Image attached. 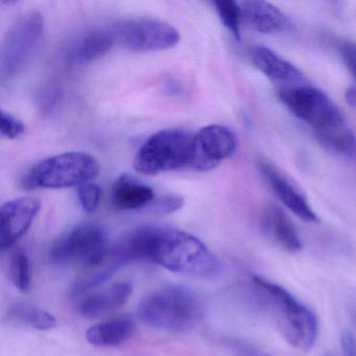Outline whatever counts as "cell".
I'll use <instances>...</instances> for the list:
<instances>
[{"instance_id":"cell-21","label":"cell","mask_w":356,"mask_h":356,"mask_svg":"<svg viewBox=\"0 0 356 356\" xmlns=\"http://www.w3.org/2000/svg\"><path fill=\"white\" fill-rule=\"evenodd\" d=\"M318 143L331 153L341 157H353L356 154V136L347 124L316 135Z\"/></svg>"},{"instance_id":"cell-8","label":"cell","mask_w":356,"mask_h":356,"mask_svg":"<svg viewBox=\"0 0 356 356\" xmlns=\"http://www.w3.org/2000/svg\"><path fill=\"white\" fill-rule=\"evenodd\" d=\"M44 31V19L38 12L20 16L8 31L0 56L1 81L20 74L34 55Z\"/></svg>"},{"instance_id":"cell-22","label":"cell","mask_w":356,"mask_h":356,"mask_svg":"<svg viewBox=\"0 0 356 356\" xmlns=\"http://www.w3.org/2000/svg\"><path fill=\"white\" fill-rule=\"evenodd\" d=\"M213 6L222 24L237 40H241V24L243 18L239 3L233 0H216Z\"/></svg>"},{"instance_id":"cell-9","label":"cell","mask_w":356,"mask_h":356,"mask_svg":"<svg viewBox=\"0 0 356 356\" xmlns=\"http://www.w3.org/2000/svg\"><path fill=\"white\" fill-rule=\"evenodd\" d=\"M113 35L122 47L139 53L172 49L181 39L180 33L172 24L149 17L126 20L118 26Z\"/></svg>"},{"instance_id":"cell-28","label":"cell","mask_w":356,"mask_h":356,"mask_svg":"<svg viewBox=\"0 0 356 356\" xmlns=\"http://www.w3.org/2000/svg\"><path fill=\"white\" fill-rule=\"evenodd\" d=\"M341 345L343 356H356V337L351 332L346 331L343 333Z\"/></svg>"},{"instance_id":"cell-10","label":"cell","mask_w":356,"mask_h":356,"mask_svg":"<svg viewBox=\"0 0 356 356\" xmlns=\"http://www.w3.org/2000/svg\"><path fill=\"white\" fill-rule=\"evenodd\" d=\"M236 149V137L230 129L210 124L195 134L193 168L207 172L230 158Z\"/></svg>"},{"instance_id":"cell-6","label":"cell","mask_w":356,"mask_h":356,"mask_svg":"<svg viewBox=\"0 0 356 356\" xmlns=\"http://www.w3.org/2000/svg\"><path fill=\"white\" fill-rule=\"evenodd\" d=\"M107 232L102 225L85 222L62 234L51 245L49 261L59 266H95L107 253Z\"/></svg>"},{"instance_id":"cell-13","label":"cell","mask_w":356,"mask_h":356,"mask_svg":"<svg viewBox=\"0 0 356 356\" xmlns=\"http://www.w3.org/2000/svg\"><path fill=\"white\" fill-rule=\"evenodd\" d=\"M250 57L259 72L272 82L285 85L284 88L301 86L300 84L305 81L303 74L295 65L266 47H253Z\"/></svg>"},{"instance_id":"cell-11","label":"cell","mask_w":356,"mask_h":356,"mask_svg":"<svg viewBox=\"0 0 356 356\" xmlns=\"http://www.w3.org/2000/svg\"><path fill=\"white\" fill-rule=\"evenodd\" d=\"M41 209L37 197H22L7 202L0 211V248L7 250L30 229Z\"/></svg>"},{"instance_id":"cell-20","label":"cell","mask_w":356,"mask_h":356,"mask_svg":"<svg viewBox=\"0 0 356 356\" xmlns=\"http://www.w3.org/2000/svg\"><path fill=\"white\" fill-rule=\"evenodd\" d=\"M8 318L16 324L38 330H49L55 328L57 325V320L51 312L29 304H16L12 306L8 312Z\"/></svg>"},{"instance_id":"cell-16","label":"cell","mask_w":356,"mask_h":356,"mask_svg":"<svg viewBox=\"0 0 356 356\" xmlns=\"http://www.w3.org/2000/svg\"><path fill=\"white\" fill-rule=\"evenodd\" d=\"M155 199L151 186L130 175L118 177L112 185V203L118 209L145 210Z\"/></svg>"},{"instance_id":"cell-4","label":"cell","mask_w":356,"mask_h":356,"mask_svg":"<svg viewBox=\"0 0 356 356\" xmlns=\"http://www.w3.org/2000/svg\"><path fill=\"white\" fill-rule=\"evenodd\" d=\"M99 172V164L90 154L72 152L53 156L33 166L22 180V188L61 189L90 183Z\"/></svg>"},{"instance_id":"cell-15","label":"cell","mask_w":356,"mask_h":356,"mask_svg":"<svg viewBox=\"0 0 356 356\" xmlns=\"http://www.w3.org/2000/svg\"><path fill=\"white\" fill-rule=\"evenodd\" d=\"M132 291L130 282L114 283L107 289L83 297L79 304V310L85 318H99L122 307L132 295Z\"/></svg>"},{"instance_id":"cell-17","label":"cell","mask_w":356,"mask_h":356,"mask_svg":"<svg viewBox=\"0 0 356 356\" xmlns=\"http://www.w3.org/2000/svg\"><path fill=\"white\" fill-rule=\"evenodd\" d=\"M135 330L134 318L130 314H122L89 327L86 339L97 347H118L129 341Z\"/></svg>"},{"instance_id":"cell-25","label":"cell","mask_w":356,"mask_h":356,"mask_svg":"<svg viewBox=\"0 0 356 356\" xmlns=\"http://www.w3.org/2000/svg\"><path fill=\"white\" fill-rule=\"evenodd\" d=\"M78 197L85 211L93 213L101 201V188L95 183H87L78 187Z\"/></svg>"},{"instance_id":"cell-1","label":"cell","mask_w":356,"mask_h":356,"mask_svg":"<svg viewBox=\"0 0 356 356\" xmlns=\"http://www.w3.org/2000/svg\"><path fill=\"white\" fill-rule=\"evenodd\" d=\"M252 281L283 339L301 351L312 349L318 333V318L312 310L281 285L259 276Z\"/></svg>"},{"instance_id":"cell-3","label":"cell","mask_w":356,"mask_h":356,"mask_svg":"<svg viewBox=\"0 0 356 356\" xmlns=\"http://www.w3.org/2000/svg\"><path fill=\"white\" fill-rule=\"evenodd\" d=\"M139 318L158 330L184 332L193 328L201 316L197 296L182 286L157 289L141 300Z\"/></svg>"},{"instance_id":"cell-2","label":"cell","mask_w":356,"mask_h":356,"mask_svg":"<svg viewBox=\"0 0 356 356\" xmlns=\"http://www.w3.org/2000/svg\"><path fill=\"white\" fill-rule=\"evenodd\" d=\"M153 261L170 272L185 276L208 278L218 273V258L197 237L177 230L159 227Z\"/></svg>"},{"instance_id":"cell-24","label":"cell","mask_w":356,"mask_h":356,"mask_svg":"<svg viewBox=\"0 0 356 356\" xmlns=\"http://www.w3.org/2000/svg\"><path fill=\"white\" fill-rule=\"evenodd\" d=\"M184 199L181 195H174V193H168V195H161L156 197L147 208L145 211L154 216H166V214L174 213L178 211L184 206Z\"/></svg>"},{"instance_id":"cell-19","label":"cell","mask_w":356,"mask_h":356,"mask_svg":"<svg viewBox=\"0 0 356 356\" xmlns=\"http://www.w3.org/2000/svg\"><path fill=\"white\" fill-rule=\"evenodd\" d=\"M115 37L113 33L93 32L86 35L70 54V59L79 64L90 63L101 59L113 47Z\"/></svg>"},{"instance_id":"cell-29","label":"cell","mask_w":356,"mask_h":356,"mask_svg":"<svg viewBox=\"0 0 356 356\" xmlns=\"http://www.w3.org/2000/svg\"><path fill=\"white\" fill-rule=\"evenodd\" d=\"M346 101L351 107L356 108V86H351L346 91Z\"/></svg>"},{"instance_id":"cell-5","label":"cell","mask_w":356,"mask_h":356,"mask_svg":"<svg viewBox=\"0 0 356 356\" xmlns=\"http://www.w3.org/2000/svg\"><path fill=\"white\" fill-rule=\"evenodd\" d=\"M195 134L168 129L149 137L135 157V170L143 175H159L193 168Z\"/></svg>"},{"instance_id":"cell-18","label":"cell","mask_w":356,"mask_h":356,"mask_svg":"<svg viewBox=\"0 0 356 356\" xmlns=\"http://www.w3.org/2000/svg\"><path fill=\"white\" fill-rule=\"evenodd\" d=\"M264 225L270 236L287 252L297 253L303 248L301 238L291 218L277 206H270L264 213Z\"/></svg>"},{"instance_id":"cell-27","label":"cell","mask_w":356,"mask_h":356,"mask_svg":"<svg viewBox=\"0 0 356 356\" xmlns=\"http://www.w3.org/2000/svg\"><path fill=\"white\" fill-rule=\"evenodd\" d=\"M339 54L345 62L350 74L356 82V43L351 41H343L339 44Z\"/></svg>"},{"instance_id":"cell-12","label":"cell","mask_w":356,"mask_h":356,"mask_svg":"<svg viewBox=\"0 0 356 356\" xmlns=\"http://www.w3.org/2000/svg\"><path fill=\"white\" fill-rule=\"evenodd\" d=\"M259 170L268 181L275 195L284 204L285 207L289 208L293 214L304 222H318V216L312 210L305 195L298 188L295 183L291 182L289 178L279 172V170L268 162H260Z\"/></svg>"},{"instance_id":"cell-26","label":"cell","mask_w":356,"mask_h":356,"mask_svg":"<svg viewBox=\"0 0 356 356\" xmlns=\"http://www.w3.org/2000/svg\"><path fill=\"white\" fill-rule=\"evenodd\" d=\"M1 135L10 140L17 139L26 131L24 122H20L17 118L7 112H1V126H0Z\"/></svg>"},{"instance_id":"cell-7","label":"cell","mask_w":356,"mask_h":356,"mask_svg":"<svg viewBox=\"0 0 356 356\" xmlns=\"http://www.w3.org/2000/svg\"><path fill=\"white\" fill-rule=\"evenodd\" d=\"M278 95L296 118L312 129L314 136L346 124L341 110L318 89L301 85L280 89Z\"/></svg>"},{"instance_id":"cell-14","label":"cell","mask_w":356,"mask_h":356,"mask_svg":"<svg viewBox=\"0 0 356 356\" xmlns=\"http://www.w3.org/2000/svg\"><path fill=\"white\" fill-rule=\"evenodd\" d=\"M241 18L250 29L261 34H273L287 30L286 15L273 3L264 0H249L239 3Z\"/></svg>"},{"instance_id":"cell-23","label":"cell","mask_w":356,"mask_h":356,"mask_svg":"<svg viewBox=\"0 0 356 356\" xmlns=\"http://www.w3.org/2000/svg\"><path fill=\"white\" fill-rule=\"evenodd\" d=\"M11 277L16 289L20 291H28L32 283L30 260L24 252H17L11 258Z\"/></svg>"}]
</instances>
